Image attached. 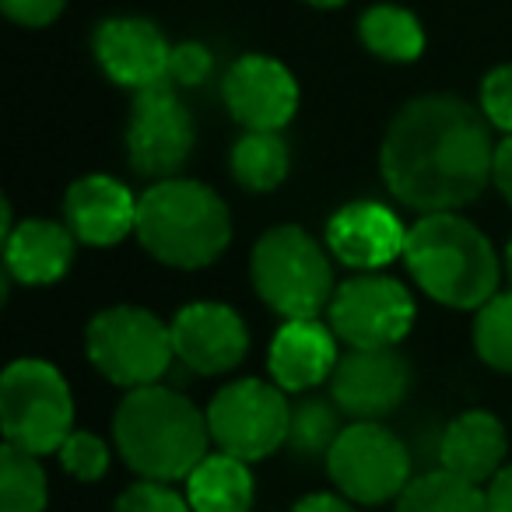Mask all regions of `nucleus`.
<instances>
[{"label": "nucleus", "mask_w": 512, "mask_h": 512, "mask_svg": "<svg viewBox=\"0 0 512 512\" xmlns=\"http://www.w3.org/2000/svg\"><path fill=\"white\" fill-rule=\"evenodd\" d=\"M327 474L351 502L383 505L411 484V453L379 421H355L327 453Z\"/></svg>", "instance_id": "1a4fd4ad"}, {"label": "nucleus", "mask_w": 512, "mask_h": 512, "mask_svg": "<svg viewBox=\"0 0 512 512\" xmlns=\"http://www.w3.org/2000/svg\"><path fill=\"white\" fill-rule=\"evenodd\" d=\"M249 278L256 295L285 320H316L337 292L327 249L299 225H274L256 239Z\"/></svg>", "instance_id": "39448f33"}, {"label": "nucleus", "mask_w": 512, "mask_h": 512, "mask_svg": "<svg viewBox=\"0 0 512 512\" xmlns=\"http://www.w3.org/2000/svg\"><path fill=\"white\" fill-rule=\"evenodd\" d=\"M411 393V365L397 348H348L330 376V397L355 421H383Z\"/></svg>", "instance_id": "f8f14e48"}, {"label": "nucleus", "mask_w": 512, "mask_h": 512, "mask_svg": "<svg viewBox=\"0 0 512 512\" xmlns=\"http://www.w3.org/2000/svg\"><path fill=\"white\" fill-rule=\"evenodd\" d=\"M337 334L320 320H285L267 351V369L285 393H306L334 376Z\"/></svg>", "instance_id": "a211bd4d"}, {"label": "nucleus", "mask_w": 512, "mask_h": 512, "mask_svg": "<svg viewBox=\"0 0 512 512\" xmlns=\"http://www.w3.org/2000/svg\"><path fill=\"white\" fill-rule=\"evenodd\" d=\"M481 113L491 127L512 134V64H502L481 81Z\"/></svg>", "instance_id": "c756f323"}, {"label": "nucleus", "mask_w": 512, "mask_h": 512, "mask_svg": "<svg viewBox=\"0 0 512 512\" xmlns=\"http://www.w3.org/2000/svg\"><path fill=\"white\" fill-rule=\"evenodd\" d=\"M288 165H292V155L278 130H246L232 148V176L242 190H278L288 176Z\"/></svg>", "instance_id": "5701e85b"}, {"label": "nucleus", "mask_w": 512, "mask_h": 512, "mask_svg": "<svg viewBox=\"0 0 512 512\" xmlns=\"http://www.w3.org/2000/svg\"><path fill=\"white\" fill-rule=\"evenodd\" d=\"M341 407L334 404V397H306L292 407V421H288V442L285 446L292 449L295 456L302 460H313V456H323L334 449L337 435L344 432L341 425Z\"/></svg>", "instance_id": "a878e982"}, {"label": "nucleus", "mask_w": 512, "mask_h": 512, "mask_svg": "<svg viewBox=\"0 0 512 512\" xmlns=\"http://www.w3.org/2000/svg\"><path fill=\"white\" fill-rule=\"evenodd\" d=\"M505 453H509V439L505 428L495 414L488 411H467L442 432L439 442V460L442 470L463 477V481L484 484L505 467Z\"/></svg>", "instance_id": "aec40b11"}, {"label": "nucleus", "mask_w": 512, "mask_h": 512, "mask_svg": "<svg viewBox=\"0 0 512 512\" xmlns=\"http://www.w3.org/2000/svg\"><path fill=\"white\" fill-rule=\"evenodd\" d=\"M397 512H491V505L481 484L463 481L439 467L407 484L404 495L397 498Z\"/></svg>", "instance_id": "b1692460"}, {"label": "nucleus", "mask_w": 512, "mask_h": 512, "mask_svg": "<svg viewBox=\"0 0 512 512\" xmlns=\"http://www.w3.org/2000/svg\"><path fill=\"white\" fill-rule=\"evenodd\" d=\"M67 228L85 246H116L137 228V197L113 176H81L64 197Z\"/></svg>", "instance_id": "f3484780"}, {"label": "nucleus", "mask_w": 512, "mask_h": 512, "mask_svg": "<svg viewBox=\"0 0 512 512\" xmlns=\"http://www.w3.org/2000/svg\"><path fill=\"white\" fill-rule=\"evenodd\" d=\"M214 71V57L204 43H179L172 46L169 57V81L176 88H193L204 85Z\"/></svg>", "instance_id": "7c9ffc66"}, {"label": "nucleus", "mask_w": 512, "mask_h": 512, "mask_svg": "<svg viewBox=\"0 0 512 512\" xmlns=\"http://www.w3.org/2000/svg\"><path fill=\"white\" fill-rule=\"evenodd\" d=\"M57 456L67 474L78 477V481H102L109 470V446L95 432H78L74 428L64 439V446L57 449Z\"/></svg>", "instance_id": "cd10ccee"}, {"label": "nucleus", "mask_w": 512, "mask_h": 512, "mask_svg": "<svg viewBox=\"0 0 512 512\" xmlns=\"http://www.w3.org/2000/svg\"><path fill=\"white\" fill-rule=\"evenodd\" d=\"M256 498V481L246 460L232 453H214L197 463L186 477V502L193 512H249Z\"/></svg>", "instance_id": "412c9836"}, {"label": "nucleus", "mask_w": 512, "mask_h": 512, "mask_svg": "<svg viewBox=\"0 0 512 512\" xmlns=\"http://www.w3.org/2000/svg\"><path fill=\"white\" fill-rule=\"evenodd\" d=\"M488 505L491 512H512V463H505L488 481Z\"/></svg>", "instance_id": "72a5a7b5"}, {"label": "nucleus", "mask_w": 512, "mask_h": 512, "mask_svg": "<svg viewBox=\"0 0 512 512\" xmlns=\"http://www.w3.org/2000/svg\"><path fill=\"white\" fill-rule=\"evenodd\" d=\"M302 4H309V8H320V11H330V8H341V4H348V0H302Z\"/></svg>", "instance_id": "c9c22d12"}, {"label": "nucleus", "mask_w": 512, "mask_h": 512, "mask_svg": "<svg viewBox=\"0 0 512 512\" xmlns=\"http://www.w3.org/2000/svg\"><path fill=\"white\" fill-rule=\"evenodd\" d=\"M292 404L278 383L264 379H235L214 393L207 407L211 442L221 453H232L246 463L271 456L288 442Z\"/></svg>", "instance_id": "6e6552de"}, {"label": "nucleus", "mask_w": 512, "mask_h": 512, "mask_svg": "<svg viewBox=\"0 0 512 512\" xmlns=\"http://www.w3.org/2000/svg\"><path fill=\"white\" fill-rule=\"evenodd\" d=\"M228 113L246 130H285L299 109V81L281 60L264 53H246L225 74Z\"/></svg>", "instance_id": "ddd939ff"}, {"label": "nucleus", "mask_w": 512, "mask_h": 512, "mask_svg": "<svg viewBox=\"0 0 512 512\" xmlns=\"http://www.w3.org/2000/svg\"><path fill=\"white\" fill-rule=\"evenodd\" d=\"M113 512H193V505L186 502V495L172 491L162 481H137L134 488H127L116 498Z\"/></svg>", "instance_id": "c85d7f7f"}, {"label": "nucleus", "mask_w": 512, "mask_h": 512, "mask_svg": "<svg viewBox=\"0 0 512 512\" xmlns=\"http://www.w3.org/2000/svg\"><path fill=\"white\" fill-rule=\"evenodd\" d=\"M78 235L60 221L29 218L4 232V271L22 285H53L67 274L74 260Z\"/></svg>", "instance_id": "6ab92c4d"}, {"label": "nucleus", "mask_w": 512, "mask_h": 512, "mask_svg": "<svg viewBox=\"0 0 512 512\" xmlns=\"http://www.w3.org/2000/svg\"><path fill=\"white\" fill-rule=\"evenodd\" d=\"M358 36L365 50L386 64H411L425 53V29L411 11L397 4H376L365 11Z\"/></svg>", "instance_id": "4be33fe9"}, {"label": "nucleus", "mask_w": 512, "mask_h": 512, "mask_svg": "<svg viewBox=\"0 0 512 512\" xmlns=\"http://www.w3.org/2000/svg\"><path fill=\"white\" fill-rule=\"evenodd\" d=\"M491 183L498 186L505 200L512 204V134H505V141L495 148V169H491Z\"/></svg>", "instance_id": "473e14b6"}, {"label": "nucleus", "mask_w": 512, "mask_h": 512, "mask_svg": "<svg viewBox=\"0 0 512 512\" xmlns=\"http://www.w3.org/2000/svg\"><path fill=\"white\" fill-rule=\"evenodd\" d=\"M327 316L348 348H397L414 327V295L397 278L365 271L337 288Z\"/></svg>", "instance_id": "9d476101"}, {"label": "nucleus", "mask_w": 512, "mask_h": 512, "mask_svg": "<svg viewBox=\"0 0 512 512\" xmlns=\"http://www.w3.org/2000/svg\"><path fill=\"white\" fill-rule=\"evenodd\" d=\"M193 141L197 127L172 81H158L144 92H134L127 123L130 169L151 179H172L190 158Z\"/></svg>", "instance_id": "9b49d317"}, {"label": "nucleus", "mask_w": 512, "mask_h": 512, "mask_svg": "<svg viewBox=\"0 0 512 512\" xmlns=\"http://www.w3.org/2000/svg\"><path fill=\"white\" fill-rule=\"evenodd\" d=\"M292 512H358L351 505V498L344 495H327V491H316V495H306Z\"/></svg>", "instance_id": "f704fd0d"}, {"label": "nucleus", "mask_w": 512, "mask_h": 512, "mask_svg": "<svg viewBox=\"0 0 512 512\" xmlns=\"http://www.w3.org/2000/svg\"><path fill=\"white\" fill-rule=\"evenodd\" d=\"M134 235L158 264L200 271L225 253L232 239V214L207 183L172 176L141 193Z\"/></svg>", "instance_id": "20e7f679"}, {"label": "nucleus", "mask_w": 512, "mask_h": 512, "mask_svg": "<svg viewBox=\"0 0 512 512\" xmlns=\"http://www.w3.org/2000/svg\"><path fill=\"white\" fill-rule=\"evenodd\" d=\"M404 264L421 292L449 309H481L502 281V260L488 235L456 211L421 214L407 228Z\"/></svg>", "instance_id": "7ed1b4c3"}, {"label": "nucleus", "mask_w": 512, "mask_h": 512, "mask_svg": "<svg viewBox=\"0 0 512 512\" xmlns=\"http://www.w3.org/2000/svg\"><path fill=\"white\" fill-rule=\"evenodd\" d=\"M505 271H509V281H512V239H509V249H505Z\"/></svg>", "instance_id": "e433bc0d"}, {"label": "nucleus", "mask_w": 512, "mask_h": 512, "mask_svg": "<svg viewBox=\"0 0 512 512\" xmlns=\"http://www.w3.org/2000/svg\"><path fill=\"white\" fill-rule=\"evenodd\" d=\"M46 470L39 467L36 453L18 446L0 449V512H46Z\"/></svg>", "instance_id": "393cba45"}, {"label": "nucleus", "mask_w": 512, "mask_h": 512, "mask_svg": "<svg viewBox=\"0 0 512 512\" xmlns=\"http://www.w3.org/2000/svg\"><path fill=\"white\" fill-rule=\"evenodd\" d=\"M113 439L120 456L144 481H186L207 456L211 428L197 404L169 386H137L113 414Z\"/></svg>", "instance_id": "f03ea898"}, {"label": "nucleus", "mask_w": 512, "mask_h": 512, "mask_svg": "<svg viewBox=\"0 0 512 512\" xmlns=\"http://www.w3.org/2000/svg\"><path fill=\"white\" fill-rule=\"evenodd\" d=\"M474 348L484 365L512 376V292H498L477 309Z\"/></svg>", "instance_id": "bb28decb"}, {"label": "nucleus", "mask_w": 512, "mask_h": 512, "mask_svg": "<svg viewBox=\"0 0 512 512\" xmlns=\"http://www.w3.org/2000/svg\"><path fill=\"white\" fill-rule=\"evenodd\" d=\"M0 8L11 22L25 25V29H46L60 18L67 0H0Z\"/></svg>", "instance_id": "2f4dec72"}, {"label": "nucleus", "mask_w": 512, "mask_h": 512, "mask_svg": "<svg viewBox=\"0 0 512 512\" xmlns=\"http://www.w3.org/2000/svg\"><path fill=\"white\" fill-rule=\"evenodd\" d=\"M95 60L102 74L130 92L169 81L172 46L155 22L148 18H106L92 39Z\"/></svg>", "instance_id": "2eb2a0df"}, {"label": "nucleus", "mask_w": 512, "mask_h": 512, "mask_svg": "<svg viewBox=\"0 0 512 512\" xmlns=\"http://www.w3.org/2000/svg\"><path fill=\"white\" fill-rule=\"evenodd\" d=\"M407 228L397 214L379 200L344 204L327 221V249L351 271H379L404 256Z\"/></svg>", "instance_id": "dca6fc26"}, {"label": "nucleus", "mask_w": 512, "mask_h": 512, "mask_svg": "<svg viewBox=\"0 0 512 512\" xmlns=\"http://www.w3.org/2000/svg\"><path fill=\"white\" fill-rule=\"evenodd\" d=\"M172 348L186 369L200 376L232 372L249 351V330L232 306L221 302H193L176 313L169 323Z\"/></svg>", "instance_id": "4468645a"}, {"label": "nucleus", "mask_w": 512, "mask_h": 512, "mask_svg": "<svg viewBox=\"0 0 512 512\" xmlns=\"http://www.w3.org/2000/svg\"><path fill=\"white\" fill-rule=\"evenodd\" d=\"M4 442L50 456L74 432V397L64 372L43 358H18L0 376Z\"/></svg>", "instance_id": "423d86ee"}, {"label": "nucleus", "mask_w": 512, "mask_h": 512, "mask_svg": "<svg viewBox=\"0 0 512 512\" xmlns=\"http://www.w3.org/2000/svg\"><path fill=\"white\" fill-rule=\"evenodd\" d=\"M491 123L460 95H421L390 120L379 151L386 190L421 214L456 211L491 183Z\"/></svg>", "instance_id": "f257e3e1"}, {"label": "nucleus", "mask_w": 512, "mask_h": 512, "mask_svg": "<svg viewBox=\"0 0 512 512\" xmlns=\"http://www.w3.org/2000/svg\"><path fill=\"white\" fill-rule=\"evenodd\" d=\"M85 351L102 379L127 390L158 383L176 358L172 330L137 306L102 309L85 330Z\"/></svg>", "instance_id": "0eeeda50"}]
</instances>
